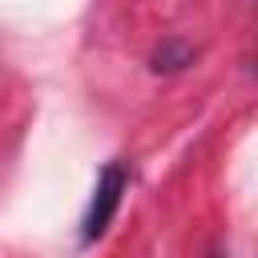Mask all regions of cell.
Here are the masks:
<instances>
[{"mask_svg": "<svg viewBox=\"0 0 258 258\" xmlns=\"http://www.w3.org/2000/svg\"><path fill=\"white\" fill-rule=\"evenodd\" d=\"M210 258H222V254H210Z\"/></svg>", "mask_w": 258, "mask_h": 258, "instance_id": "cell-3", "label": "cell"}, {"mask_svg": "<svg viewBox=\"0 0 258 258\" xmlns=\"http://www.w3.org/2000/svg\"><path fill=\"white\" fill-rule=\"evenodd\" d=\"M125 189H129V169H125L121 161H109V165L101 169V177H97V185H93V198H89V210H85V218H81V238H85V242H97V238L109 230V222H113Z\"/></svg>", "mask_w": 258, "mask_h": 258, "instance_id": "cell-1", "label": "cell"}, {"mask_svg": "<svg viewBox=\"0 0 258 258\" xmlns=\"http://www.w3.org/2000/svg\"><path fill=\"white\" fill-rule=\"evenodd\" d=\"M189 60H194V48H189L185 40H177V36L161 40V44L153 48V56H149L153 73H177V69H185Z\"/></svg>", "mask_w": 258, "mask_h": 258, "instance_id": "cell-2", "label": "cell"}]
</instances>
